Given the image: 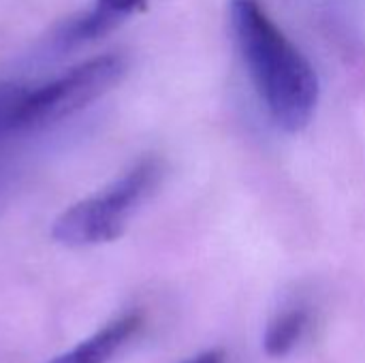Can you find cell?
<instances>
[{"mask_svg": "<svg viewBox=\"0 0 365 363\" xmlns=\"http://www.w3.org/2000/svg\"><path fill=\"white\" fill-rule=\"evenodd\" d=\"M235 47L272 120L287 133L306 128L319 105V77L261 0H229Z\"/></svg>", "mask_w": 365, "mask_h": 363, "instance_id": "6da1fadb", "label": "cell"}, {"mask_svg": "<svg viewBox=\"0 0 365 363\" xmlns=\"http://www.w3.org/2000/svg\"><path fill=\"white\" fill-rule=\"evenodd\" d=\"M163 175L165 163L160 158H141L113 184L64 210L51 227V237L71 248L118 240L139 205L154 195Z\"/></svg>", "mask_w": 365, "mask_h": 363, "instance_id": "7a4b0ae2", "label": "cell"}, {"mask_svg": "<svg viewBox=\"0 0 365 363\" xmlns=\"http://www.w3.org/2000/svg\"><path fill=\"white\" fill-rule=\"evenodd\" d=\"M126 68L128 60L122 53H105L73 66L38 90H28L17 111V133L49 126L81 111L113 90L126 75Z\"/></svg>", "mask_w": 365, "mask_h": 363, "instance_id": "3957f363", "label": "cell"}, {"mask_svg": "<svg viewBox=\"0 0 365 363\" xmlns=\"http://www.w3.org/2000/svg\"><path fill=\"white\" fill-rule=\"evenodd\" d=\"M145 2L148 0H96L90 11L66 21L56 41L60 47L96 41L98 36H105L107 32L118 28L133 13L141 11Z\"/></svg>", "mask_w": 365, "mask_h": 363, "instance_id": "277c9868", "label": "cell"}, {"mask_svg": "<svg viewBox=\"0 0 365 363\" xmlns=\"http://www.w3.org/2000/svg\"><path fill=\"white\" fill-rule=\"evenodd\" d=\"M141 323L143 317L139 312L124 315L49 363H107L139 332Z\"/></svg>", "mask_w": 365, "mask_h": 363, "instance_id": "5b68a950", "label": "cell"}, {"mask_svg": "<svg viewBox=\"0 0 365 363\" xmlns=\"http://www.w3.org/2000/svg\"><path fill=\"white\" fill-rule=\"evenodd\" d=\"M310 325V312L304 306H291L282 310L265 329L263 349L269 357H287L304 338Z\"/></svg>", "mask_w": 365, "mask_h": 363, "instance_id": "8992f818", "label": "cell"}, {"mask_svg": "<svg viewBox=\"0 0 365 363\" xmlns=\"http://www.w3.org/2000/svg\"><path fill=\"white\" fill-rule=\"evenodd\" d=\"M26 92L28 90L17 83H0V143L9 133H17L15 120Z\"/></svg>", "mask_w": 365, "mask_h": 363, "instance_id": "52a82bcc", "label": "cell"}, {"mask_svg": "<svg viewBox=\"0 0 365 363\" xmlns=\"http://www.w3.org/2000/svg\"><path fill=\"white\" fill-rule=\"evenodd\" d=\"M184 363H225V353L222 351H205Z\"/></svg>", "mask_w": 365, "mask_h": 363, "instance_id": "ba28073f", "label": "cell"}]
</instances>
